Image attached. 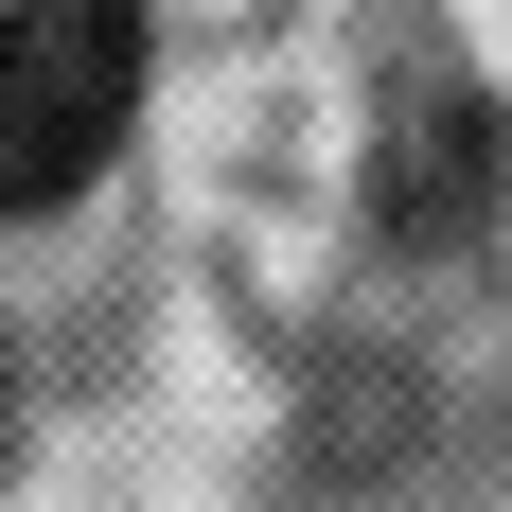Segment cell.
Listing matches in <instances>:
<instances>
[{
	"instance_id": "6da1fadb",
	"label": "cell",
	"mask_w": 512,
	"mask_h": 512,
	"mask_svg": "<svg viewBox=\"0 0 512 512\" xmlns=\"http://www.w3.org/2000/svg\"><path fill=\"white\" fill-rule=\"evenodd\" d=\"M142 124V0H0V212L36 230Z\"/></svg>"
}]
</instances>
